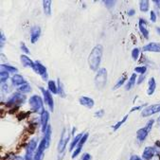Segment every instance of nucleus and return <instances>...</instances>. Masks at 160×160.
Returning a JSON list of instances; mask_svg holds the SVG:
<instances>
[{
    "instance_id": "1",
    "label": "nucleus",
    "mask_w": 160,
    "mask_h": 160,
    "mask_svg": "<svg viewBox=\"0 0 160 160\" xmlns=\"http://www.w3.org/2000/svg\"><path fill=\"white\" fill-rule=\"evenodd\" d=\"M102 54H103V48L101 45H97L96 47H94L92 51L90 52L88 56V65L93 71L98 70L102 62Z\"/></svg>"
},
{
    "instance_id": "2",
    "label": "nucleus",
    "mask_w": 160,
    "mask_h": 160,
    "mask_svg": "<svg viewBox=\"0 0 160 160\" xmlns=\"http://www.w3.org/2000/svg\"><path fill=\"white\" fill-rule=\"evenodd\" d=\"M28 103L30 105V108L33 112L39 113L44 111V104H43V99L38 95L31 96L28 100Z\"/></svg>"
},
{
    "instance_id": "3",
    "label": "nucleus",
    "mask_w": 160,
    "mask_h": 160,
    "mask_svg": "<svg viewBox=\"0 0 160 160\" xmlns=\"http://www.w3.org/2000/svg\"><path fill=\"white\" fill-rule=\"evenodd\" d=\"M38 144H37V140L36 138L31 139L26 148V155H25V160H34V156L35 153L37 152L38 149Z\"/></svg>"
},
{
    "instance_id": "4",
    "label": "nucleus",
    "mask_w": 160,
    "mask_h": 160,
    "mask_svg": "<svg viewBox=\"0 0 160 160\" xmlns=\"http://www.w3.org/2000/svg\"><path fill=\"white\" fill-rule=\"evenodd\" d=\"M107 82V71L105 68H101L98 70L95 77V84L98 89H102L105 87Z\"/></svg>"
},
{
    "instance_id": "5",
    "label": "nucleus",
    "mask_w": 160,
    "mask_h": 160,
    "mask_svg": "<svg viewBox=\"0 0 160 160\" xmlns=\"http://www.w3.org/2000/svg\"><path fill=\"white\" fill-rule=\"evenodd\" d=\"M26 102V97L21 94V93H15L12 95V97L7 102V106H19L22 103H24Z\"/></svg>"
},
{
    "instance_id": "6",
    "label": "nucleus",
    "mask_w": 160,
    "mask_h": 160,
    "mask_svg": "<svg viewBox=\"0 0 160 160\" xmlns=\"http://www.w3.org/2000/svg\"><path fill=\"white\" fill-rule=\"evenodd\" d=\"M68 141H69V135L68 134V130L63 129L62 136H61V138H60V141L58 143V152L60 153H62L63 152H65V149H66Z\"/></svg>"
},
{
    "instance_id": "7",
    "label": "nucleus",
    "mask_w": 160,
    "mask_h": 160,
    "mask_svg": "<svg viewBox=\"0 0 160 160\" xmlns=\"http://www.w3.org/2000/svg\"><path fill=\"white\" fill-rule=\"evenodd\" d=\"M33 71H35L36 73H38L42 79L44 81H48V71H47V68L45 66H43L42 63L38 61H36L34 62V68H33Z\"/></svg>"
},
{
    "instance_id": "8",
    "label": "nucleus",
    "mask_w": 160,
    "mask_h": 160,
    "mask_svg": "<svg viewBox=\"0 0 160 160\" xmlns=\"http://www.w3.org/2000/svg\"><path fill=\"white\" fill-rule=\"evenodd\" d=\"M42 93H43V96H44V102L45 103H47L50 109V112H53L54 110V101H53V98L50 94V91L49 90H46L45 88L43 87H40Z\"/></svg>"
},
{
    "instance_id": "9",
    "label": "nucleus",
    "mask_w": 160,
    "mask_h": 160,
    "mask_svg": "<svg viewBox=\"0 0 160 160\" xmlns=\"http://www.w3.org/2000/svg\"><path fill=\"white\" fill-rule=\"evenodd\" d=\"M158 112H160V104H153V105H150V106L146 107L145 109H143L141 112V116L143 118H147V117L152 116Z\"/></svg>"
},
{
    "instance_id": "10",
    "label": "nucleus",
    "mask_w": 160,
    "mask_h": 160,
    "mask_svg": "<svg viewBox=\"0 0 160 160\" xmlns=\"http://www.w3.org/2000/svg\"><path fill=\"white\" fill-rule=\"evenodd\" d=\"M41 35V28L38 26H33L30 29V42L35 44Z\"/></svg>"
},
{
    "instance_id": "11",
    "label": "nucleus",
    "mask_w": 160,
    "mask_h": 160,
    "mask_svg": "<svg viewBox=\"0 0 160 160\" xmlns=\"http://www.w3.org/2000/svg\"><path fill=\"white\" fill-rule=\"evenodd\" d=\"M156 152V149L154 147H146L142 152L141 158L143 160H152L154 157V154Z\"/></svg>"
},
{
    "instance_id": "12",
    "label": "nucleus",
    "mask_w": 160,
    "mask_h": 160,
    "mask_svg": "<svg viewBox=\"0 0 160 160\" xmlns=\"http://www.w3.org/2000/svg\"><path fill=\"white\" fill-rule=\"evenodd\" d=\"M48 119H49V113L46 110H44L41 113V125H42V132L45 134L48 127Z\"/></svg>"
},
{
    "instance_id": "13",
    "label": "nucleus",
    "mask_w": 160,
    "mask_h": 160,
    "mask_svg": "<svg viewBox=\"0 0 160 160\" xmlns=\"http://www.w3.org/2000/svg\"><path fill=\"white\" fill-rule=\"evenodd\" d=\"M143 50L149 52H160V43H155V42L149 43L148 45L143 47Z\"/></svg>"
},
{
    "instance_id": "14",
    "label": "nucleus",
    "mask_w": 160,
    "mask_h": 160,
    "mask_svg": "<svg viewBox=\"0 0 160 160\" xmlns=\"http://www.w3.org/2000/svg\"><path fill=\"white\" fill-rule=\"evenodd\" d=\"M12 82L13 85L15 86H22L24 84H27L28 82H26V80L23 78V76L19 75V74H14L12 78Z\"/></svg>"
},
{
    "instance_id": "15",
    "label": "nucleus",
    "mask_w": 160,
    "mask_h": 160,
    "mask_svg": "<svg viewBox=\"0 0 160 160\" xmlns=\"http://www.w3.org/2000/svg\"><path fill=\"white\" fill-rule=\"evenodd\" d=\"M20 60H21L22 65L25 68H30L33 69V68H34V62L31 61L27 55H21L20 56Z\"/></svg>"
},
{
    "instance_id": "16",
    "label": "nucleus",
    "mask_w": 160,
    "mask_h": 160,
    "mask_svg": "<svg viewBox=\"0 0 160 160\" xmlns=\"http://www.w3.org/2000/svg\"><path fill=\"white\" fill-rule=\"evenodd\" d=\"M79 102H80V103L82 105H83V106H85L87 108H92L94 106V103H95L94 101L91 98L85 97V96H83V97H81L80 100H79Z\"/></svg>"
},
{
    "instance_id": "17",
    "label": "nucleus",
    "mask_w": 160,
    "mask_h": 160,
    "mask_svg": "<svg viewBox=\"0 0 160 160\" xmlns=\"http://www.w3.org/2000/svg\"><path fill=\"white\" fill-rule=\"evenodd\" d=\"M149 133H150V132L146 129V128L143 127V128H141V129L138 130V132H137V138H138L140 142H142V141H144V140L147 138Z\"/></svg>"
},
{
    "instance_id": "18",
    "label": "nucleus",
    "mask_w": 160,
    "mask_h": 160,
    "mask_svg": "<svg viewBox=\"0 0 160 160\" xmlns=\"http://www.w3.org/2000/svg\"><path fill=\"white\" fill-rule=\"evenodd\" d=\"M139 29H140V32L142 33V35L146 39H148L149 38V30L147 29L146 21L144 19H139Z\"/></svg>"
},
{
    "instance_id": "19",
    "label": "nucleus",
    "mask_w": 160,
    "mask_h": 160,
    "mask_svg": "<svg viewBox=\"0 0 160 160\" xmlns=\"http://www.w3.org/2000/svg\"><path fill=\"white\" fill-rule=\"evenodd\" d=\"M155 88H156V82H155V80L153 77L150 78L149 82H148V90H147V93L149 96L152 95L155 91Z\"/></svg>"
},
{
    "instance_id": "20",
    "label": "nucleus",
    "mask_w": 160,
    "mask_h": 160,
    "mask_svg": "<svg viewBox=\"0 0 160 160\" xmlns=\"http://www.w3.org/2000/svg\"><path fill=\"white\" fill-rule=\"evenodd\" d=\"M136 79H137V74L136 73H134L131 77H130V79H129V81H128V82L126 83V86H125V89L127 90V91H129V90H131L134 86H135V83H136Z\"/></svg>"
},
{
    "instance_id": "21",
    "label": "nucleus",
    "mask_w": 160,
    "mask_h": 160,
    "mask_svg": "<svg viewBox=\"0 0 160 160\" xmlns=\"http://www.w3.org/2000/svg\"><path fill=\"white\" fill-rule=\"evenodd\" d=\"M43 9L47 15H50L51 14V1H49V0H44Z\"/></svg>"
},
{
    "instance_id": "22",
    "label": "nucleus",
    "mask_w": 160,
    "mask_h": 160,
    "mask_svg": "<svg viewBox=\"0 0 160 160\" xmlns=\"http://www.w3.org/2000/svg\"><path fill=\"white\" fill-rule=\"evenodd\" d=\"M82 134H80V135H78V136H76L75 137V138L72 140V142L70 143V147H69V151L70 152H72L73 150H74V148L79 144V142H80V140H81V138H82Z\"/></svg>"
},
{
    "instance_id": "23",
    "label": "nucleus",
    "mask_w": 160,
    "mask_h": 160,
    "mask_svg": "<svg viewBox=\"0 0 160 160\" xmlns=\"http://www.w3.org/2000/svg\"><path fill=\"white\" fill-rule=\"evenodd\" d=\"M150 8V2L147 0H142L139 2V9L142 12H147Z\"/></svg>"
},
{
    "instance_id": "24",
    "label": "nucleus",
    "mask_w": 160,
    "mask_h": 160,
    "mask_svg": "<svg viewBox=\"0 0 160 160\" xmlns=\"http://www.w3.org/2000/svg\"><path fill=\"white\" fill-rule=\"evenodd\" d=\"M44 139H45V141H46V143H47V145L48 147L49 144H50V139H51V127H50V125H48V129H47V131L45 133Z\"/></svg>"
},
{
    "instance_id": "25",
    "label": "nucleus",
    "mask_w": 160,
    "mask_h": 160,
    "mask_svg": "<svg viewBox=\"0 0 160 160\" xmlns=\"http://www.w3.org/2000/svg\"><path fill=\"white\" fill-rule=\"evenodd\" d=\"M48 90L50 91V93H52V94H58V87H57V85H56V83H55L54 81H52V80L48 81Z\"/></svg>"
},
{
    "instance_id": "26",
    "label": "nucleus",
    "mask_w": 160,
    "mask_h": 160,
    "mask_svg": "<svg viewBox=\"0 0 160 160\" xmlns=\"http://www.w3.org/2000/svg\"><path fill=\"white\" fill-rule=\"evenodd\" d=\"M17 91L19 92V93H21V94H27V93H29L30 91H31V87H30V85L29 84H24V85H22V86H20L18 89H17Z\"/></svg>"
},
{
    "instance_id": "27",
    "label": "nucleus",
    "mask_w": 160,
    "mask_h": 160,
    "mask_svg": "<svg viewBox=\"0 0 160 160\" xmlns=\"http://www.w3.org/2000/svg\"><path fill=\"white\" fill-rule=\"evenodd\" d=\"M9 73H10V72H8V71H6V70H1V72H0V81H1L2 83L6 82L8 81V79H9V77H10Z\"/></svg>"
},
{
    "instance_id": "28",
    "label": "nucleus",
    "mask_w": 160,
    "mask_h": 160,
    "mask_svg": "<svg viewBox=\"0 0 160 160\" xmlns=\"http://www.w3.org/2000/svg\"><path fill=\"white\" fill-rule=\"evenodd\" d=\"M127 80V75L126 74H123L121 77H120V79L119 80H118V82H117V83H116V85L114 86V89H118V87H120L124 82H125V81Z\"/></svg>"
},
{
    "instance_id": "29",
    "label": "nucleus",
    "mask_w": 160,
    "mask_h": 160,
    "mask_svg": "<svg viewBox=\"0 0 160 160\" xmlns=\"http://www.w3.org/2000/svg\"><path fill=\"white\" fill-rule=\"evenodd\" d=\"M2 68H4L6 71L8 72H12V73H17L18 72V69L12 66H10V65H2Z\"/></svg>"
},
{
    "instance_id": "30",
    "label": "nucleus",
    "mask_w": 160,
    "mask_h": 160,
    "mask_svg": "<svg viewBox=\"0 0 160 160\" xmlns=\"http://www.w3.org/2000/svg\"><path fill=\"white\" fill-rule=\"evenodd\" d=\"M127 118H128V115H126V116H125V117H124L120 121H118V123H116V124L113 126V130H114V131H117V130L118 129V128H119V127H120V126H121V125H122V124L127 120Z\"/></svg>"
},
{
    "instance_id": "31",
    "label": "nucleus",
    "mask_w": 160,
    "mask_h": 160,
    "mask_svg": "<svg viewBox=\"0 0 160 160\" xmlns=\"http://www.w3.org/2000/svg\"><path fill=\"white\" fill-rule=\"evenodd\" d=\"M58 94L61 95L62 98H65L66 97L65 91H63V88H62V82H60L59 79H58Z\"/></svg>"
},
{
    "instance_id": "32",
    "label": "nucleus",
    "mask_w": 160,
    "mask_h": 160,
    "mask_svg": "<svg viewBox=\"0 0 160 160\" xmlns=\"http://www.w3.org/2000/svg\"><path fill=\"white\" fill-rule=\"evenodd\" d=\"M135 71H136L137 73H139V74H141V75H144V74L146 73V71H147V68L144 67V66H142V67H138V68H135Z\"/></svg>"
},
{
    "instance_id": "33",
    "label": "nucleus",
    "mask_w": 160,
    "mask_h": 160,
    "mask_svg": "<svg viewBox=\"0 0 160 160\" xmlns=\"http://www.w3.org/2000/svg\"><path fill=\"white\" fill-rule=\"evenodd\" d=\"M138 56H139V49L138 48H136L132 50V57L135 61H137L138 59Z\"/></svg>"
},
{
    "instance_id": "34",
    "label": "nucleus",
    "mask_w": 160,
    "mask_h": 160,
    "mask_svg": "<svg viewBox=\"0 0 160 160\" xmlns=\"http://www.w3.org/2000/svg\"><path fill=\"white\" fill-rule=\"evenodd\" d=\"M87 138H88V134H84V135L82 136V138H81V140H80V142H79V144H78V147H82V146H83V144L86 142Z\"/></svg>"
},
{
    "instance_id": "35",
    "label": "nucleus",
    "mask_w": 160,
    "mask_h": 160,
    "mask_svg": "<svg viewBox=\"0 0 160 160\" xmlns=\"http://www.w3.org/2000/svg\"><path fill=\"white\" fill-rule=\"evenodd\" d=\"M153 123H154V120H153V119H150V120L147 122V124H146L145 128H146V129H147L149 132H151L152 128V126H153Z\"/></svg>"
},
{
    "instance_id": "36",
    "label": "nucleus",
    "mask_w": 160,
    "mask_h": 160,
    "mask_svg": "<svg viewBox=\"0 0 160 160\" xmlns=\"http://www.w3.org/2000/svg\"><path fill=\"white\" fill-rule=\"evenodd\" d=\"M82 147H77V149L73 152V153H72V158H75V157H77L80 153H81V152H82Z\"/></svg>"
},
{
    "instance_id": "37",
    "label": "nucleus",
    "mask_w": 160,
    "mask_h": 160,
    "mask_svg": "<svg viewBox=\"0 0 160 160\" xmlns=\"http://www.w3.org/2000/svg\"><path fill=\"white\" fill-rule=\"evenodd\" d=\"M20 48H21V50H23L26 54H28H28H30V52H29L28 48L26 47L25 43H23V42H22V43L20 44Z\"/></svg>"
},
{
    "instance_id": "38",
    "label": "nucleus",
    "mask_w": 160,
    "mask_h": 160,
    "mask_svg": "<svg viewBox=\"0 0 160 160\" xmlns=\"http://www.w3.org/2000/svg\"><path fill=\"white\" fill-rule=\"evenodd\" d=\"M103 3L105 4V6L107 8H113L114 7V4H115V1H108V0H104Z\"/></svg>"
},
{
    "instance_id": "39",
    "label": "nucleus",
    "mask_w": 160,
    "mask_h": 160,
    "mask_svg": "<svg viewBox=\"0 0 160 160\" xmlns=\"http://www.w3.org/2000/svg\"><path fill=\"white\" fill-rule=\"evenodd\" d=\"M104 115V110H99L98 112L95 113V116L97 118H102Z\"/></svg>"
},
{
    "instance_id": "40",
    "label": "nucleus",
    "mask_w": 160,
    "mask_h": 160,
    "mask_svg": "<svg viewBox=\"0 0 160 160\" xmlns=\"http://www.w3.org/2000/svg\"><path fill=\"white\" fill-rule=\"evenodd\" d=\"M82 160H91V155L89 153H83L82 156Z\"/></svg>"
},
{
    "instance_id": "41",
    "label": "nucleus",
    "mask_w": 160,
    "mask_h": 160,
    "mask_svg": "<svg viewBox=\"0 0 160 160\" xmlns=\"http://www.w3.org/2000/svg\"><path fill=\"white\" fill-rule=\"evenodd\" d=\"M151 21L152 22H155L156 21V14L153 11L151 12Z\"/></svg>"
},
{
    "instance_id": "42",
    "label": "nucleus",
    "mask_w": 160,
    "mask_h": 160,
    "mask_svg": "<svg viewBox=\"0 0 160 160\" xmlns=\"http://www.w3.org/2000/svg\"><path fill=\"white\" fill-rule=\"evenodd\" d=\"M130 160H143L140 156L137 155V154H134L130 157Z\"/></svg>"
},
{
    "instance_id": "43",
    "label": "nucleus",
    "mask_w": 160,
    "mask_h": 160,
    "mask_svg": "<svg viewBox=\"0 0 160 160\" xmlns=\"http://www.w3.org/2000/svg\"><path fill=\"white\" fill-rule=\"evenodd\" d=\"M0 38H1V48H3V45L6 41V38L4 37V34L2 32H1V35H0Z\"/></svg>"
},
{
    "instance_id": "44",
    "label": "nucleus",
    "mask_w": 160,
    "mask_h": 160,
    "mask_svg": "<svg viewBox=\"0 0 160 160\" xmlns=\"http://www.w3.org/2000/svg\"><path fill=\"white\" fill-rule=\"evenodd\" d=\"M135 13H136V11L133 10V9L128 12V15H129V16H133V15H135Z\"/></svg>"
},
{
    "instance_id": "45",
    "label": "nucleus",
    "mask_w": 160,
    "mask_h": 160,
    "mask_svg": "<svg viewBox=\"0 0 160 160\" xmlns=\"http://www.w3.org/2000/svg\"><path fill=\"white\" fill-rule=\"evenodd\" d=\"M153 3L158 9H160V0H153Z\"/></svg>"
},
{
    "instance_id": "46",
    "label": "nucleus",
    "mask_w": 160,
    "mask_h": 160,
    "mask_svg": "<svg viewBox=\"0 0 160 160\" xmlns=\"http://www.w3.org/2000/svg\"><path fill=\"white\" fill-rule=\"evenodd\" d=\"M146 105V104H145ZM145 105H143V106H145ZM143 106H138V107H135V108H133L132 110H131V112H134V111H136V110H140V109H142V107Z\"/></svg>"
},
{
    "instance_id": "47",
    "label": "nucleus",
    "mask_w": 160,
    "mask_h": 160,
    "mask_svg": "<svg viewBox=\"0 0 160 160\" xmlns=\"http://www.w3.org/2000/svg\"><path fill=\"white\" fill-rule=\"evenodd\" d=\"M143 79H144V76H140V78H139V80H138V83H141L142 82H143Z\"/></svg>"
},
{
    "instance_id": "48",
    "label": "nucleus",
    "mask_w": 160,
    "mask_h": 160,
    "mask_svg": "<svg viewBox=\"0 0 160 160\" xmlns=\"http://www.w3.org/2000/svg\"><path fill=\"white\" fill-rule=\"evenodd\" d=\"M156 31L158 32V34L160 35V28H159V27H157V28H156Z\"/></svg>"
},
{
    "instance_id": "49",
    "label": "nucleus",
    "mask_w": 160,
    "mask_h": 160,
    "mask_svg": "<svg viewBox=\"0 0 160 160\" xmlns=\"http://www.w3.org/2000/svg\"><path fill=\"white\" fill-rule=\"evenodd\" d=\"M158 120H160V117H159V118H158Z\"/></svg>"
}]
</instances>
